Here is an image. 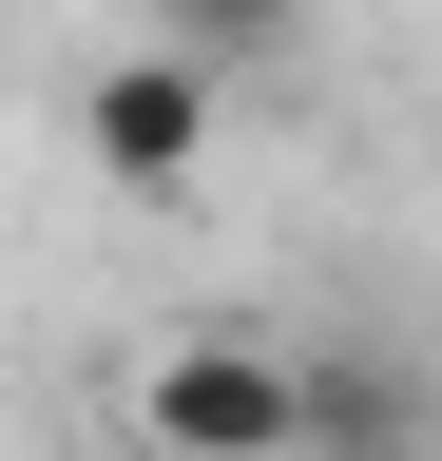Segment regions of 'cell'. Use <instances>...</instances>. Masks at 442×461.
Listing matches in <instances>:
<instances>
[{
	"mask_svg": "<svg viewBox=\"0 0 442 461\" xmlns=\"http://www.w3.org/2000/svg\"><path fill=\"white\" fill-rule=\"evenodd\" d=\"M135 423L174 442V461H289V442H308V366L250 346V327H193V346H154Z\"/></svg>",
	"mask_w": 442,
	"mask_h": 461,
	"instance_id": "obj_1",
	"label": "cell"
},
{
	"mask_svg": "<svg viewBox=\"0 0 442 461\" xmlns=\"http://www.w3.org/2000/svg\"><path fill=\"white\" fill-rule=\"evenodd\" d=\"M212 96H231V77H212L193 39H135V58L77 77V154L116 173V193H193V173H212Z\"/></svg>",
	"mask_w": 442,
	"mask_h": 461,
	"instance_id": "obj_2",
	"label": "cell"
},
{
	"mask_svg": "<svg viewBox=\"0 0 442 461\" xmlns=\"http://www.w3.org/2000/svg\"><path fill=\"white\" fill-rule=\"evenodd\" d=\"M289 461H423V384L384 366V346H327L308 366V442Z\"/></svg>",
	"mask_w": 442,
	"mask_h": 461,
	"instance_id": "obj_3",
	"label": "cell"
},
{
	"mask_svg": "<svg viewBox=\"0 0 442 461\" xmlns=\"http://www.w3.org/2000/svg\"><path fill=\"white\" fill-rule=\"evenodd\" d=\"M154 39H193L212 77H231V58H269V39H308V0H154Z\"/></svg>",
	"mask_w": 442,
	"mask_h": 461,
	"instance_id": "obj_4",
	"label": "cell"
}]
</instances>
